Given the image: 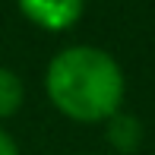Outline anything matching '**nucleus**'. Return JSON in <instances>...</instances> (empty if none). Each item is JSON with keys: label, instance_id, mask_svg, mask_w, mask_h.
<instances>
[{"label": "nucleus", "instance_id": "f257e3e1", "mask_svg": "<svg viewBox=\"0 0 155 155\" xmlns=\"http://www.w3.org/2000/svg\"><path fill=\"white\" fill-rule=\"evenodd\" d=\"M45 95L73 124H104L124 111L127 76L120 60L98 45H67L45 67Z\"/></svg>", "mask_w": 155, "mask_h": 155}, {"label": "nucleus", "instance_id": "f03ea898", "mask_svg": "<svg viewBox=\"0 0 155 155\" xmlns=\"http://www.w3.org/2000/svg\"><path fill=\"white\" fill-rule=\"evenodd\" d=\"M19 13L45 32H67L82 19L86 0H16Z\"/></svg>", "mask_w": 155, "mask_h": 155}, {"label": "nucleus", "instance_id": "7ed1b4c3", "mask_svg": "<svg viewBox=\"0 0 155 155\" xmlns=\"http://www.w3.org/2000/svg\"><path fill=\"white\" fill-rule=\"evenodd\" d=\"M104 139L114 149L111 155H133L143 146V120L127 111H117L111 120H104Z\"/></svg>", "mask_w": 155, "mask_h": 155}, {"label": "nucleus", "instance_id": "20e7f679", "mask_svg": "<svg viewBox=\"0 0 155 155\" xmlns=\"http://www.w3.org/2000/svg\"><path fill=\"white\" fill-rule=\"evenodd\" d=\"M25 104V82L16 70L0 63V124L10 120L13 114H19V108Z\"/></svg>", "mask_w": 155, "mask_h": 155}, {"label": "nucleus", "instance_id": "39448f33", "mask_svg": "<svg viewBox=\"0 0 155 155\" xmlns=\"http://www.w3.org/2000/svg\"><path fill=\"white\" fill-rule=\"evenodd\" d=\"M0 155H19V143L3 124H0Z\"/></svg>", "mask_w": 155, "mask_h": 155}]
</instances>
